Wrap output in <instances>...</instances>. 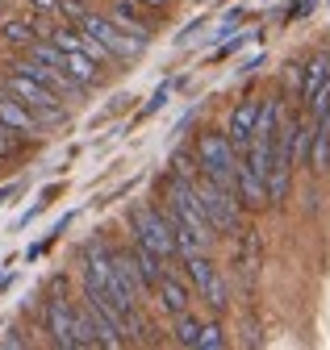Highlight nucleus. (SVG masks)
<instances>
[{"label": "nucleus", "instance_id": "obj_1", "mask_svg": "<svg viewBox=\"0 0 330 350\" xmlns=\"http://www.w3.org/2000/svg\"><path fill=\"white\" fill-rule=\"evenodd\" d=\"M163 213L172 217V230H176V242H180V258L192 254V250H210L218 230L210 226V217L201 208V196H196V175H180L172 171L163 180Z\"/></svg>", "mask_w": 330, "mask_h": 350}, {"label": "nucleus", "instance_id": "obj_2", "mask_svg": "<svg viewBox=\"0 0 330 350\" xmlns=\"http://www.w3.org/2000/svg\"><path fill=\"white\" fill-rule=\"evenodd\" d=\"M238 150H234V142H230V134L226 129H205V134L196 138V167H201V175H210L214 184H222V188H234V180H238Z\"/></svg>", "mask_w": 330, "mask_h": 350}, {"label": "nucleus", "instance_id": "obj_3", "mask_svg": "<svg viewBox=\"0 0 330 350\" xmlns=\"http://www.w3.org/2000/svg\"><path fill=\"white\" fill-rule=\"evenodd\" d=\"M130 230H134V242L163 254V258H176L180 254V242H176V230H172V217L163 213L159 204H147L138 200L130 208Z\"/></svg>", "mask_w": 330, "mask_h": 350}, {"label": "nucleus", "instance_id": "obj_4", "mask_svg": "<svg viewBox=\"0 0 330 350\" xmlns=\"http://www.w3.org/2000/svg\"><path fill=\"white\" fill-rule=\"evenodd\" d=\"M5 88H9V92H17V96L29 105V113L42 121V129H47V125H63V121H67L63 96H59V92H51V88H47L42 79H34L29 71L13 67V71L5 75Z\"/></svg>", "mask_w": 330, "mask_h": 350}, {"label": "nucleus", "instance_id": "obj_5", "mask_svg": "<svg viewBox=\"0 0 330 350\" xmlns=\"http://www.w3.org/2000/svg\"><path fill=\"white\" fill-rule=\"evenodd\" d=\"M196 196H201V208L218 234H242V200L234 188L214 184L210 175H196Z\"/></svg>", "mask_w": 330, "mask_h": 350}, {"label": "nucleus", "instance_id": "obj_6", "mask_svg": "<svg viewBox=\"0 0 330 350\" xmlns=\"http://www.w3.org/2000/svg\"><path fill=\"white\" fill-rule=\"evenodd\" d=\"M75 25L84 29V33H92V38L101 42V46L117 59V63H134V59L147 51V38L130 33L126 25H117V21H113V17H105V13H84Z\"/></svg>", "mask_w": 330, "mask_h": 350}, {"label": "nucleus", "instance_id": "obj_7", "mask_svg": "<svg viewBox=\"0 0 330 350\" xmlns=\"http://www.w3.org/2000/svg\"><path fill=\"white\" fill-rule=\"evenodd\" d=\"M184 267H188V275H192V284H196L201 300L210 304L214 313H222L226 304H230V296H226V280H222V271L214 267L210 250H192V254H184Z\"/></svg>", "mask_w": 330, "mask_h": 350}, {"label": "nucleus", "instance_id": "obj_8", "mask_svg": "<svg viewBox=\"0 0 330 350\" xmlns=\"http://www.w3.org/2000/svg\"><path fill=\"white\" fill-rule=\"evenodd\" d=\"M47 334L55 338L59 350H84L79 346V325H75V304L63 300V280L55 284V296L47 300Z\"/></svg>", "mask_w": 330, "mask_h": 350}, {"label": "nucleus", "instance_id": "obj_9", "mask_svg": "<svg viewBox=\"0 0 330 350\" xmlns=\"http://www.w3.org/2000/svg\"><path fill=\"white\" fill-rule=\"evenodd\" d=\"M13 67L29 71L34 79H42V83L51 88V92H59L63 100H84V83H79V79H71V75H67V67H55V63H47V59H34V55L17 59Z\"/></svg>", "mask_w": 330, "mask_h": 350}, {"label": "nucleus", "instance_id": "obj_10", "mask_svg": "<svg viewBox=\"0 0 330 350\" xmlns=\"http://www.w3.org/2000/svg\"><path fill=\"white\" fill-rule=\"evenodd\" d=\"M0 121H5L9 129H17L21 138H38V134H42V121H38V117L29 113V105H25L17 92H9L5 83H0Z\"/></svg>", "mask_w": 330, "mask_h": 350}, {"label": "nucleus", "instance_id": "obj_11", "mask_svg": "<svg viewBox=\"0 0 330 350\" xmlns=\"http://www.w3.org/2000/svg\"><path fill=\"white\" fill-rule=\"evenodd\" d=\"M259 105H264V100L246 96V100H238V105H234V113H230V121H226V134H230V142H234V150H238V154H246V146H251V138H255Z\"/></svg>", "mask_w": 330, "mask_h": 350}, {"label": "nucleus", "instance_id": "obj_12", "mask_svg": "<svg viewBox=\"0 0 330 350\" xmlns=\"http://www.w3.org/2000/svg\"><path fill=\"white\" fill-rule=\"evenodd\" d=\"M155 296H159V304H163V309H168L172 317H176V313H188V284H184L180 275L163 271V280H159Z\"/></svg>", "mask_w": 330, "mask_h": 350}, {"label": "nucleus", "instance_id": "obj_13", "mask_svg": "<svg viewBox=\"0 0 330 350\" xmlns=\"http://www.w3.org/2000/svg\"><path fill=\"white\" fill-rule=\"evenodd\" d=\"M63 67H67L71 79H79L84 88H97L101 83V63L88 51H63Z\"/></svg>", "mask_w": 330, "mask_h": 350}, {"label": "nucleus", "instance_id": "obj_14", "mask_svg": "<svg viewBox=\"0 0 330 350\" xmlns=\"http://www.w3.org/2000/svg\"><path fill=\"white\" fill-rule=\"evenodd\" d=\"M322 88H330V59L326 55H318L314 63H305V79H301V105L305 109L318 100Z\"/></svg>", "mask_w": 330, "mask_h": 350}, {"label": "nucleus", "instance_id": "obj_15", "mask_svg": "<svg viewBox=\"0 0 330 350\" xmlns=\"http://www.w3.org/2000/svg\"><path fill=\"white\" fill-rule=\"evenodd\" d=\"M130 258H134V267H138V275H142L147 292H155V288H159V280H163V271H168V267H163L168 258H163V254H155V250H147V246H138V242H134Z\"/></svg>", "mask_w": 330, "mask_h": 350}, {"label": "nucleus", "instance_id": "obj_16", "mask_svg": "<svg viewBox=\"0 0 330 350\" xmlns=\"http://www.w3.org/2000/svg\"><path fill=\"white\" fill-rule=\"evenodd\" d=\"M0 38H5L13 51H29L34 42H38V25H34V21H21V17H13V21H5V25H0Z\"/></svg>", "mask_w": 330, "mask_h": 350}, {"label": "nucleus", "instance_id": "obj_17", "mask_svg": "<svg viewBox=\"0 0 330 350\" xmlns=\"http://www.w3.org/2000/svg\"><path fill=\"white\" fill-rule=\"evenodd\" d=\"M113 21H117V25H126L130 33H138V38H147V42H151V25H147V21L134 13V0H126V5H117V9H113Z\"/></svg>", "mask_w": 330, "mask_h": 350}, {"label": "nucleus", "instance_id": "obj_18", "mask_svg": "<svg viewBox=\"0 0 330 350\" xmlns=\"http://www.w3.org/2000/svg\"><path fill=\"white\" fill-rule=\"evenodd\" d=\"M201 325H205V321H196L192 313H176V329H172V334H176V342H180V346H192V350H196Z\"/></svg>", "mask_w": 330, "mask_h": 350}, {"label": "nucleus", "instance_id": "obj_19", "mask_svg": "<svg viewBox=\"0 0 330 350\" xmlns=\"http://www.w3.org/2000/svg\"><path fill=\"white\" fill-rule=\"evenodd\" d=\"M222 346H226V329L218 321H205L201 338H196V350H222Z\"/></svg>", "mask_w": 330, "mask_h": 350}, {"label": "nucleus", "instance_id": "obj_20", "mask_svg": "<svg viewBox=\"0 0 330 350\" xmlns=\"http://www.w3.org/2000/svg\"><path fill=\"white\" fill-rule=\"evenodd\" d=\"M17 150V129H9L5 121H0V159H9Z\"/></svg>", "mask_w": 330, "mask_h": 350}, {"label": "nucleus", "instance_id": "obj_21", "mask_svg": "<svg viewBox=\"0 0 330 350\" xmlns=\"http://www.w3.org/2000/svg\"><path fill=\"white\" fill-rule=\"evenodd\" d=\"M168 92H172V83H163V88H159V92H155V96H151V105H147V109H142V113H138V117H151V113H159V109H163V105H168Z\"/></svg>", "mask_w": 330, "mask_h": 350}, {"label": "nucleus", "instance_id": "obj_22", "mask_svg": "<svg viewBox=\"0 0 330 350\" xmlns=\"http://www.w3.org/2000/svg\"><path fill=\"white\" fill-rule=\"evenodd\" d=\"M21 188H25V184H9V188H0V204H9L13 196H21Z\"/></svg>", "mask_w": 330, "mask_h": 350}, {"label": "nucleus", "instance_id": "obj_23", "mask_svg": "<svg viewBox=\"0 0 330 350\" xmlns=\"http://www.w3.org/2000/svg\"><path fill=\"white\" fill-rule=\"evenodd\" d=\"M134 5H151V9H163V5H172V0H134Z\"/></svg>", "mask_w": 330, "mask_h": 350}, {"label": "nucleus", "instance_id": "obj_24", "mask_svg": "<svg viewBox=\"0 0 330 350\" xmlns=\"http://www.w3.org/2000/svg\"><path fill=\"white\" fill-rule=\"evenodd\" d=\"M0 17H5V0H0Z\"/></svg>", "mask_w": 330, "mask_h": 350}]
</instances>
